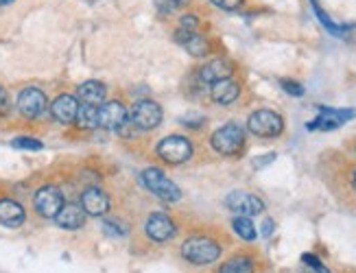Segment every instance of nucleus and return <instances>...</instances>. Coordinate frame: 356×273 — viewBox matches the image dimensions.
<instances>
[{
    "label": "nucleus",
    "mask_w": 356,
    "mask_h": 273,
    "mask_svg": "<svg viewBox=\"0 0 356 273\" xmlns=\"http://www.w3.org/2000/svg\"><path fill=\"white\" fill-rule=\"evenodd\" d=\"M181 256H184V260H188L197 267H206L219 260L221 245L208 236H191L184 240Z\"/></svg>",
    "instance_id": "1"
},
{
    "label": "nucleus",
    "mask_w": 356,
    "mask_h": 273,
    "mask_svg": "<svg viewBox=\"0 0 356 273\" xmlns=\"http://www.w3.org/2000/svg\"><path fill=\"white\" fill-rule=\"evenodd\" d=\"M210 144L221 156H236L245 144V131L236 123H227L212 133Z\"/></svg>",
    "instance_id": "2"
},
{
    "label": "nucleus",
    "mask_w": 356,
    "mask_h": 273,
    "mask_svg": "<svg viewBox=\"0 0 356 273\" xmlns=\"http://www.w3.org/2000/svg\"><path fill=\"white\" fill-rule=\"evenodd\" d=\"M247 129L258 138H277L284 129V120L273 110H256L247 120Z\"/></svg>",
    "instance_id": "3"
},
{
    "label": "nucleus",
    "mask_w": 356,
    "mask_h": 273,
    "mask_svg": "<svg viewBox=\"0 0 356 273\" xmlns=\"http://www.w3.org/2000/svg\"><path fill=\"white\" fill-rule=\"evenodd\" d=\"M143 184L147 186V190H151L156 197H160L162 201H168V204L179 201V197H181V190L175 186V181L168 179L160 169H153V166L143 171Z\"/></svg>",
    "instance_id": "4"
},
{
    "label": "nucleus",
    "mask_w": 356,
    "mask_h": 273,
    "mask_svg": "<svg viewBox=\"0 0 356 273\" xmlns=\"http://www.w3.org/2000/svg\"><path fill=\"white\" fill-rule=\"evenodd\" d=\"M158 156L168 164H181L186 160H191L193 142L188 138H184V135H168V138L160 140Z\"/></svg>",
    "instance_id": "5"
},
{
    "label": "nucleus",
    "mask_w": 356,
    "mask_h": 273,
    "mask_svg": "<svg viewBox=\"0 0 356 273\" xmlns=\"http://www.w3.org/2000/svg\"><path fill=\"white\" fill-rule=\"evenodd\" d=\"M64 192H61L57 186H44L35 192L33 197V206L35 212L44 219H55L57 212L64 208Z\"/></svg>",
    "instance_id": "6"
},
{
    "label": "nucleus",
    "mask_w": 356,
    "mask_h": 273,
    "mask_svg": "<svg viewBox=\"0 0 356 273\" xmlns=\"http://www.w3.org/2000/svg\"><path fill=\"white\" fill-rule=\"evenodd\" d=\"M225 206L234 212L236 217H256L265 210V204H262L260 197L245 192V190H234L225 197Z\"/></svg>",
    "instance_id": "7"
},
{
    "label": "nucleus",
    "mask_w": 356,
    "mask_h": 273,
    "mask_svg": "<svg viewBox=\"0 0 356 273\" xmlns=\"http://www.w3.org/2000/svg\"><path fill=\"white\" fill-rule=\"evenodd\" d=\"M131 123L138 127V129H156L160 123H162V108L151 99H145V101H138L131 110Z\"/></svg>",
    "instance_id": "8"
},
{
    "label": "nucleus",
    "mask_w": 356,
    "mask_h": 273,
    "mask_svg": "<svg viewBox=\"0 0 356 273\" xmlns=\"http://www.w3.org/2000/svg\"><path fill=\"white\" fill-rule=\"evenodd\" d=\"M356 116L354 110H334V108H319V116L313 120V123H308L306 129L311 131H332V129H339L343 123L352 120Z\"/></svg>",
    "instance_id": "9"
},
{
    "label": "nucleus",
    "mask_w": 356,
    "mask_h": 273,
    "mask_svg": "<svg viewBox=\"0 0 356 273\" xmlns=\"http://www.w3.org/2000/svg\"><path fill=\"white\" fill-rule=\"evenodd\" d=\"M145 232L153 242H166V240H173L177 227L173 219L164 215V212H153L145 223Z\"/></svg>",
    "instance_id": "10"
},
{
    "label": "nucleus",
    "mask_w": 356,
    "mask_h": 273,
    "mask_svg": "<svg viewBox=\"0 0 356 273\" xmlns=\"http://www.w3.org/2000/svg\"><path fill=\"white\" fill-rule=\"evenodd\" d=\"M127 120H129V114L125 110V105L118 101L103 103L99 108V127H103V129L118 131Z\"/></svg>",
    "instance_id": "11"
},
{
    "label": "nucleus",
    "mask_w": 356,
    "mask_h": 273,
    "mask_svg": "<svg viewBox=\"0 0 356 273\" xmlns=\"http://www.w3.org/2000/svg\"><path fill=\"white\" fill-rule=\"evenodd\" d=\"M46 110V94L38 88H24L18 94V112L24 118H38Z\"/></svg>",
    "instance_id": "12"
},
{
    "label": "nucleus",
    "mask_w": 356,
    "mask_h": 273,
    "mask_svg": "<svg viewBox=\"0 0 356 273\" xmlns=\"http://www.w3.org/2000/svg\"><path fill=\"white\" fill-rule=\"evenodd\" d=\"M81 208L90 217H103L105 212L110 210V197L97 186L86 188L81 195Z\"/></svg>",
    "instance_id": "13"
},
{
    "label": "nucleus",
    "mask_w": 356,
    "mask_h": 273,
    "mask_svg": "<svg viewBox=\"0 0 356 273\" xmlns=\"http://www.w3.org/2000/svg\"><path fill=\"white\" fill-rule=\"evenodd\" d=\"M76 112H79V101H76L72 94H59L53 103H51V114L57 123L70 125L76 120Z\"/></svg>",
    "instance_id": "14"
},
{
    "label": "nucleus",
    "mask_w": 356,
    "mask_h": 273,
    "mask_svg": "<svg viewBox=\"0 0 356 273\" xmlns=\"http://www.w3.org/2000/svg\"><path fill=\"white\" fill-rule=\"evenodd\" d=\"M175 42L193 57H206L210 51L206 38L197 35L195 31H186V28H179V31L175 33Z\"/></svg>",
    "instance_id": "15"
},
{
    "label": "nucleus",
    "mask_w": 356,
    "mask_h": 273,
    "mask_svg": "<svg viewBox=\"0 0 356 273\" xmlns=\"http://www.w3.org/2000/svg\"><path fill=\"white\" fill-rule=\"evenodd\" d=\"M55 223L59 227H64V230H79V227H83L86 212L81 204H64V208L57 212Z\"/></svg>",
    "instance_id": "16"
},
{
    "label": "nucleus",
    "mask_w": 356,
    "mask_h": 273,
    "mask_svg": "<svg viewBox=\"0 0 356 273\" xmlns=\"http://www.w3.org/2000/svg\"><path fill=\"white\" fill-rule=\"evenodd\" d=\"M232 72H234V66H232L227 59H212V62H208L204 68H201L199 77L204 83H216L221 79H229Z\"/></svg>",
    "instance_id": "17"
},
{
    "label": "nucleus",
    "mask_w": 356,
    "mask_h": 273,
    "mask_svg": "<svg viewBox=\"0 0 356 273\" xmlns=\"http://www.w3.org/2000/svg\"><path fill=\"white\" fill-rule=\"evenodd\" d=\"M210 94L214 99V103H219V105H232L238 97H241V85L234 81V79H221V81H216L212 83L210 88Z\"/></svg>",
    "instance_id": "18"
},
{
    "label": "nucleus",
    "mask_w": 356,
    "mask_h": 273,
    "mask_svg": "<svg viewBox=\"0 0 356 273\" xmlns=\"http://www.w3.org/2000/svg\"><path fill=\"white\" fill-rule=\"evenodd\" d=\"M76 101H81V105H92V108H101L105 103V85L101 81H86L76 90Z\"/></svg>",
    "instance_id": "19"
},
{
    "label": "nucleus",
    "mask_w": 356,
    "mask_h": 273,
    "mask_svg": "<svg viewBox=\"0 0 356 273\" xmlns=\"http://www.w3.org/2000/svg\"><path fill=\"white\" fill-rule=\"evenodd\" d=\"M26 215L24 208L15 199H0V225L5 227H20Z\"/></svg>",
    "instance_id": "20"
},
{
    "label": "nucleus",
    "mask_w": 356,
    "mask_h": 273,
    "mask_svg": "<svg viewBox=\"0 0 356 273\" xmlns=\"http://www.w3.org/2000/svg\"><path fill=\"white\" fill-rule=\"evenodd\" d=\"M74 123L81 129H97L99 127V108H92V105H79V112H76Z\"/></svg>",
    "instance_id": "21"
},
{
    "label": "nucleus",
    "mask_w": 356,
    "mask_h": 273,
    "mask_svg": "<svg viewBox=\"0 0 356 273\" xmlns=\"http://www.w3.org/2000/svg\"><path fill=\"white\" fill-rule=\"evenodd\" d=\"M254 271V263L250 256H234L229 258L227 263L221 265L219 273H252Z\"/></svg>",
    "instance_id": "22"
},
{
    "label": "nucleus",
    "mask_w": 356,
    "mask_h": 273,
    "mask_svg": "<svg viewBox=\"0 0 356 273\" xmlns=\"http://www.w3.org/2000/svg\"><path fill=\"white\" fill-rule=\"evenodd\" d=\"M232 227H234V232H236L243 240H247V242L256 240V236H258V232H256L254 223L250 221V217H236L234 221H232Z\"/></svg>",
    "instance_id": "23"
},
{
    "label": "nucleus",
    "mask_w": 356,
    "mask_h": 273,
    "mask_svg": "<svg viewBox=\"0 0 356 273\" xmlns=\"http://www.w3.org/2000/svg\"><path fill=\"white\" fill-rule=\"evenodd\" d=\"M103 232H105V236H110V238H125L129 230L120 219H105L103 221Z\"/></svg>",
    "instance_id": "24"
},
{
    "label": "nucleus",
    "mask_w": 356,
    "mask_h": 273,
    "mask_svg": "<svg viewBox=\"0 0 356 273\" xmlns=\"http://www.w3.org/2000/svg\"><path fill=\"white\" fill-rule=\"evenodd\" d=\"M11 147L13 149H22V151H42V140H35V138H15L11 140Z\"/></svg>",
    "instance_id": "25"
},
{
    "label": "nucleus",
    "mask_w": 356,
    "mask_h": 273,
    "mask_svg": "<svg viewBox=\"0 0 356 273\" xmlns=\"http://www.w3.org/2000/svg\"><path fill=\"white\" fill-rule=\"evenodd\" d=\"M186 3H188V0H156V5L162 13H175L181 7H186Z\"/></svg>",
    "instance_id": "26"
},
{
    "label": "nucleus",
    "mask_w": 356,
    "mask_h": 273,
    "mask_svg": "<svg viewBox=\"0 0 356 273\" xmlns=\"http://www.w3.org/2000/svg\"><path fill=\"white\" fill-rule=\"evenodd\" d=\"M302 263H304L306 267H311L315 273H330V271H328V267L323 265L315 254H304V256H302Z\"/></svg>",
    "instance_id": "27"
},
{
    "label": "nucleus",
    "mask_w": 356,
    "mask_h": 273,
    "mask_svg": "<svg viewBox=\"0 0 356 273\" xmlns=\"http://www.w3.org/2000/svg\"><path fill=\"white\" fill-rule=\"evenodd\" d=\"M280 85H282L284 92H286V94H291V97H302V94H304V88H302L298 81L282 79V81H280Z\"/></svg>",
    "instance_id": "28"
},
{
    "label": "nucleus",
    "mask_w": 356,
    "mask_h": 273,
    "mask_svg": "<svg viewBox=\"0 0 356 273\" xmlns=\"http://www.w3.org/2000/svg\"><path fill=\"white\" fill-rule=\"evenodd\" d=\"M212 5L221 7L225 11H234V9H238L243 5V0H212Z\"/></svg>",
    "instance_id": "29"
},
{
    "label": "nucleus",
    "mask_w": 356,
    "mask_h": 273,
    "mask_svg": "<svg viewBox=\"0 0 356 273\" xmlns=\"http://www.w3.org/2000/svg\"><path fill=\"white\" fill-rule=\"evenodd\" d=\"M197 26H199V20L195 16H184L181 18V28H186V31H195Z\"/></svg>",
    "instance_id": "30"
},
{
    "label": "nucleus",
    "mask_w": 356,
    "mask_h": 273,
    "mask_svg": "<svg viewBox=\"0 0 356 273\" xmlns=\"http://www.w3.org/2000/svg\"><path fill=\"white\" fill-rule=\"evenodd\" d=\"M275 160V154H269V156H265V158H254V169H265L267 164H271Z\"/></svg>",
    "instance_id": "31"
},
{
    "label": "nucleus",
    "mask_w": 356,
    "mask_h": 273,
    "mask_svg": "<svg viewBox=\"0 0 356 273\" xmlns=\"http://www.w3.org/2000/svg\"><path fill=\"white\" fill-rule=\"evenodd\" d=\"M181 125L197 129V127L204 125V116H199V118H191V116H186V118H181Z\"/></svg>",
    "instance_id": "32"
},
{
    "label": "nucleus",
    "mask_w": 356,
    "mask_h": 273,
    "mask_svg": "<svg viewBox=\"0 0 356 273\" xmlns=\"http://www.w3.org/2000/svg\"><path fill=\"white\" fill-rule=\"evenodd\" d=\"M9 110V94L5 88H0V114H5Z\"/></svg>",
    "instance_id": "33"
},
{
    "label": "nucleus",
    "mask_w": 356,
    "mask_h": 273,
    "mask_svg": "<svg viewBox=\"0 0 356 273\" xmlns=\"http://www.w3.org/2000/svg\"><path fill=\"white\" fill-rule=\"evenodd\" d=\"M275 230V225H273V219H265V223H262V236H271Z\"/></svg>",
    "instance_id": "34"
},
{
    "label": "nucleus",
    "mask_w": 356,
    "mask_h": 273,
    "mask_svg": "<svg viewBox=\"0 0 356 273\" xmlns=\"http://www.w3.org/2000/svg\"><path fill=\"white\" fill-rule=\"evenodd\" d=\"M352 188L356 190V169L352 171Z\"/></svg>",
    "instance_id": "35"
},
{
    "label": "nucleus",
    "mask_w": 356,
    "mask_h": 273,
    "mask_svg": "<svg viewBox=\"0 0 356 273\" xmlns=\"http://www.w3.org/2000/svg\"><path fill=\"white\" fill-rule=\"evenodd\" d=\"M9 3H13V0H0V5H9Z\"/></svg>",
    "instance_id": "36"
}]
</instances>
